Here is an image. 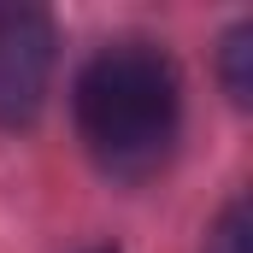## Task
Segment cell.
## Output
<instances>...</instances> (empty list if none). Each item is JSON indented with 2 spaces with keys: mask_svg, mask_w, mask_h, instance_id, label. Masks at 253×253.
I'll list each match as a JSON object with an SVG mask.
<instances>
[{
  "mask_svg": "<svg viewBox=\"0 0 253 253\" xmlns=\"http://www.w3.org/2000/svg\"><path fill=\"white\" fill-rule=\"evenodd\" d=\"M224 88L236 106L253 100V24H236L224 36Z\"/></svg>",
  "mask_w": 253,
  "mask_h": 253,
  "instance_id": "obj_3",
  "label": "cell"
},
{
  "mask_svg": "<svg viewBox=\"0 0 253 253\" xmlns=\"http://www.w3.org/2000/svg\"><path fill=\"white\" fill-rule=\"evenodd\" d=\"M53 83V24L36 6H0V124H30Z\"/></svg>",
  "mask_w": 253,
  "mask_h": 253,
  "instance_id": "obj_2",
  "label": "cell"
},
{
  "mask_svg": "<svg viewBox=\"0 0 253 253\" xmlns=\"http://www.w3.org/2000/svg\"><path fill=\"white\" fill-rule=\"evenodd\" d=\"M77 129L100 171L153 177L183 129V83L153 42H112L77 71Z\"/></svg>",
  "mask_w": 253,
  "mask_h": 253,
  "instance_id": "obj_1",
  "label": "cell"
},
{
  "mask_svg": "<svg viewBox=\"0 0 253 253\" xmlns=\"http://www.w3.org/2000/svg\"><path fill=\"white\" fill-rule=\"evenodd\" d=\"M94 253H112V248H94Z\"/></svg>",
  "mask_w": 253,
  "mask_h": 253,
  "instance_id": "obj_5",
  "label": "cell"
},
{
  "mask_svg": "<svg viewBox=\"0 0 253 253\" xmlns=\"http://www.w3.org/2000/svg\"><path fill=\"white\" fill-rule=\"evenodd\" d=\"M206 253H253V218H248V200H230L206 236Z\"/></svg>",
  "mask_w": 253,
  "mask_h": 253,
  "instance_id": "obj_4",
  "label": "cell"
}]
</instances>
